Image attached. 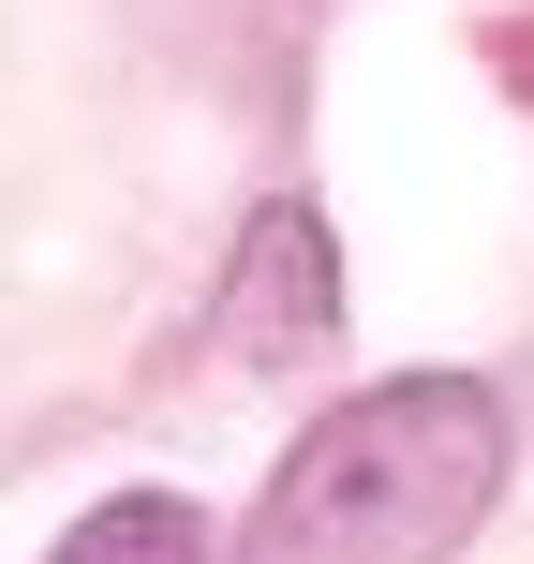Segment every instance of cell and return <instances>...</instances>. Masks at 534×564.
Segmentation results:
<instances>
[{
	"label": "cell",
	"instance_id": "2",
	"mask_svg": "<svg viewBox=\"0 0 534 564\" xmlns=\"http://www.w3.org/2000/svg\"><path fill=\"white\" fill-rule=\"evenodd\" d=\"M327 327H341V253H327V224L282 194V208H253V224H238V268H224V341H238L253 371H282V357H312Z\"/></svg>",
	"mask_w": 534,
	"mask_h": 564
},
{
	"label": "cell",
	"instance_id": "3",
	"mask_svg": "<svg viewBox=\"0 0 534 564\" xmlns=\"http://www.w3.org/2000/svg\"><path fill=\"white\" fill-rule=\"evenodd\" d=\"M45 564H208V520L178 506V490H105Z\"/></svg>",
	"mask_w": 534,
	"mask_h": 564
},
{
	"label": "cell",
	"instance_id": "1",
	"mask_svg": "<svg viewBox=\"0 0 534 564\" xmlns=\"http://www.w3.org/2000/svg\"><path fill=\"white\" fill-rule=\"evenodd\" d=\"M490 490H505V401L476 371H401L297 431L238 564H460Z\"/></svg>",
	"mask_w": 534,
	"mask_h": 564
}]
</instances>
